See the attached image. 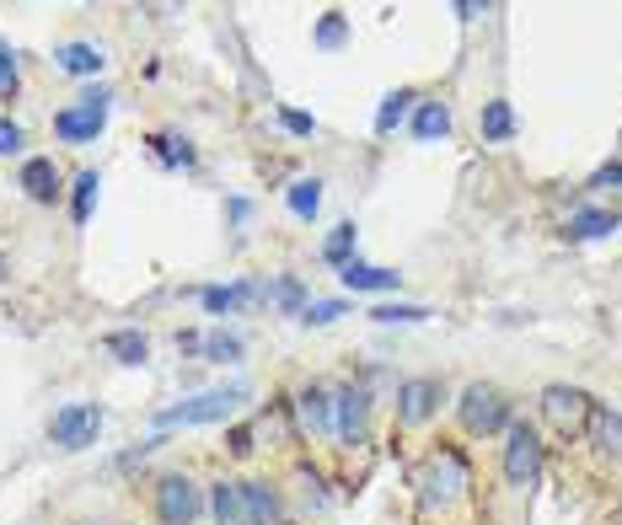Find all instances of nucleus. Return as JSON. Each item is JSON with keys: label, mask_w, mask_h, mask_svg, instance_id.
Wrapping results in <instances>:
<instances>
[{"label": "nucleus", "mask_w": 622, "mask_h": 525, "mask_svg": "<svg viewBox=\"0 0 622 525\" xmlns=\"http://www.w3.org/2000/svg\"><path fill=\"white\" fill-rule=\"evenodd\" d=\"M151 151H156L161 166H188V161H193V151H188L183 134H151Z\"/></svg>", "instance_id": "obj_26"}, {"label": "nucleus", "mask_w": 622, "mask_h": 525, "mask_svg": "<svg viewBox=\"0 0 622 525\" xmlns=\"http://www.w3.org/2000/svg\"><path fill=\"white\" fill-rule=\"evenodd\" d=\"M54 64H60L64 75H97V70L108 64V54H102L97 43H64L60 54H54Z\"/></svg>", "instance_id": "obj_17"}, {"label": "nucleus", "mask_w": 622, "mask_h": 525, "mask_svg": "<svg viewBox=\"0 0 622 525\" xmlns=\"http://www.w3.org/2000/svg\"><path fill=\"white\" fill-rule=\"evenodd\" d=\"M343 316V301H311L307 311H301V322H311V327H328V322H339Z\"/></svg>", "instance_id": "obj_32"}, {"label": "nucleus", "mask_w": 622, "mask_h": 525, "mask_svg": "<svg viewBox=\"0 0 622 525\" xmlns=\"http://www.w3.org/2000/svg\"><path fill=\"white\" fill-rule=\"evenodd\" d=\"M343 279V290H354V295H375V290H398L403 284V274H392V269H375V263H343L339 269Z\"/></svg>", "instance_id": "obj_12"}, {"label": "nucleus", "mask_w": 622, "mask_h": 525, "mask_svg": "<svg viewBox=\"0 0 622 525\" xmlns=\"http://www.w3.org/2000/svg\"><path fill=\"white\" fill-rule=\"evenodd\" d=\"M510 424H515V402L504 397L494 381H472L462 392V430L466 434H483L489 440V434H504Z\"/></svg>", "instance_id": "obj_3"}, {"label": "nucleus", "mask_w": 622, "mask_h": 525, "mask_svg": "<svg viewBox=\"0 0 622 525\" xmlns=\"http://www.w3.org/2000/svg\"><path fill=\"white\" fill-rule=\"evenodd\" d=\"M102 430V407L97 402H64L60 413L49 418V440L60 445V451H87Z\"/></svg>", "instance_id": "obj_6"}, {"label": "nucleus", "mask_w": 622, "mask_h": 525, "mask_svg": "<svg viewBox=\"0 0 622 525\" xmlns=\"http://www.w3.org/2000/svg\"><path fill=\"white\" fill-rule=\"evenodd\" d=\"M280 119H284V129H290V134H311V129H317L307 113H295V108H280Z\"/></svg>", "instance_id": "obj_35"}, {"label": "nucleus", "mask_w": 622, "mask_h": 525, "mask_svg": "<svg viewBox=\"0 0 622 525\" xmlns=\"http://www.w3.org/2000/svg\"><path fill=\"white\" fill-rule=\"evenodd\" d=\"M263 290L252 284V279H242V284H210V290H199V301H204V311L210 316H231V311H242L252 306Z\"/></svg>", "instance_id": "obj_11"}, {"label": "nucleus", "mask_w": 622, "mask_h": 525, "mask_svg": "<svg viewBox=\"0 0 622 525\" xmlns=\"http://www.w3.org/2000/svg\"><path fill=\"white\" fill-rule=\"evenodd\" d=\"M102 349H108V354H119V365H146V354H151L146 333H134V327H119V333H108V339H102Z\"/></svg>", "instance_id": "obj_19"}, {"label": "nucleus", "mask_w": 622, "mask_h": 525, "mask_svg": "<svg viewBox=\"0 0 622 525\" xmlns=\"http://www.w3.org/2000/svg\"><path fill=\"white\" fill-rule=\"evenodd\" d=\"M483 140H510L515 134V113H510V102L504 97H494V102H483Z\"/></svg>", "instance_id": "obj_24"}, {"label": "nucleus", "mask_w": 622, "mask_h": 525, "mask_svg": "<svg viewBox=\"0 0 622 525\" xmlns=\"http://www.w3.org/2000/svg\"><path fill=\"white\" fill-rule=\"evenodd\" d=\"M618 225H622V220H618Z\"/></svg>", "instance_id": "obj_38"}, {"label": "nucleus", "mask_w": 622, "mask_h": 525, "mask_svg": "<svg viewBox=\"0 0 622 525\" xmlns=\"http://www.w3.org/2000/svg\"><path fill=\"white\" fill-rule=\"evenodd\" d=\"M408 102H413V92H392L387 102H381V113H375V134H392V129L403 124V113H408Z\"/></svg>", "instance_id": "obj_27"}, {"label": "nucleus", "mask_w": 622, "mask_h": 525, "mask_svg": "<svg viewBox=\"0 0 622 525\" xmlns=\"http://www.w3.org/2000/svg\"><path fill=\"white\" fill-rule=\"evenodd\" d=\"M435 407H440V381L435 375H413V381L398 386V418H403V424H424Z\"/></svg>", "instance_id": "obj_10"}, {"label": "nucleus", "mask_w": 622, "mask_h": 525, "mask_svg": "<svg viewBox=\"0 0 622 525\" xmlns=\"http://www.w3.org/2000/svg\"><path fill=\"white\" fill-rule=\"evenodd\" d=\"M17 151H22V124L0 119V155H17Z\"/></svg>", "instance_id": "obj_34"}, {"label": "nucleus", "mask_w": 622, "mask_h": 525, "mask_svg": "<svg viewBox=\"0 0 622 525\" xmlns=\"http://www.w3.org/2000/svg\"><path fill=\"white\" fill-rule=\"evenodd\" d=\"M295 413H301V424L317 434H328L333 430V397L311 381V386H301V397H295Z\"/></svg>", "instance_id": "obj_15"}, {"label": "nucleus", "mask_w": 622, "mask_h": 525, "mask_svg": "<svg viewBox=\"0 0 622 525\" xmlns=\"http://www.w3.org/2000/svg\"><path fill=\"white\" fill-rule=\"evenodd\" d=\"M199 354H204V360H215V365H225V360H242V339H237V333H210Z\"/></svg>", "instance_id": "obj_28"}, {"label": "nucleus", "mask_w": 622, "mask_h": 525, "mask_svg": "<svg viewBox=\"0 0 622 525\" xmlns=\"http://www.w3.org/2000/svg\"><path fill=\"white\" fill-rule=\"evenodd\" d=\"M339 43H343V11H328L317 22V49H339Z\"/></svg>", "instance_id": "obj_31"}, {"label": "nucleus", "mask_w": 622, "mask_h": 525, "mask_svg": "<svg viewBox=\"0 0 622 525\" xmlns=\"http://www.w3.org/2000/svg\"><path fill=\"white\" fill-rule=\"evenodd\" d=\"M606 183H622V166H618V161H612V166H601V172L591 178V188H606Z\"/></svg>", "instance_id": "obj_36"}, {"label": "nucleus", "mask_w": 622, "mask_h": 525, "mask_svg": "<svg viewBox=\"0 0 622 525\" xmlns=\"http://www.w3.org/2000/svg\"><path fill=\"white\" fill-rule=\"evenodd\" d=\"M22 188H28L32 204H54V193H60V166H54L49 155L22 161Z\"/></svg>", "instance_id": "obj_13"}, {"label": "nucleus", "mask_w": 622, "mask_h": 525, "mask_svg": "<svg viewBox=\"0 0 622 525\" xmlns=\"http://www.w3.org/2000/svg\"><path fill=\"white\" fill-rule=\"evenodd\" d=\"M591 430H595V445H601L612 462H622V413H612V407H595Z\"/></svg>", "instance_id": "obj_20"}, {"label": "nucleus", "mask_w": 622, "mask_h": 525, "mask_svg": "<svg viewBox=\"0 0 622 525\" xmlns=\"http://www.w3.org/2000/svg\"><path fill=\"white\" fill-rule=\"evenodd\" d=\"M199 509H204V498H199V483H193V477L167 472V477L156 483V521L161 525H193Z\"/></svg>", "instance_id": "obj_5"}, {"label": "nucleus", "mask_w": 622, "mask_h": 525, "mask_svg": "<svg viewBox=\"0 0 622 525\" xmlns=\"http://www.w3.org/2000/svg\"><path fill=\"white\" fill-rule=\"evenodd\" d=\"M445 134H451V108H445V102H419V113H413V140L435 145Z\"/></svg>", "instance_id": "obj_16"}, {"label": "nucleus", "mask_w": 622, "mask_h": 525, "mask_svg": "<svg viewBox=\"0 0 622 525\" xmlns=\"http://www.w3.org/2000/svg\"><path fill=\"white\" fill-rule=\"evenodd\" d=\"M536 472H542V440H536L531 424L515 418V424L504 430V483H510V488H531Z\"/></svg>", "instance_id": "obj_4"}, {"label": "nucleus", "mask_w": 622, "mask_h": 525, "mask_svg": "<svg viewBox=\"0 0 622 525\" xmlns=\"http://www.w3.org/2000/svg\"><path fill=\"white\" fill-rule=\"evenodd\" d=\"M274 301H280L284 311H307V290H301V279L284 274L280 284H274Z\"/></svg>", "instance_id": "obj_30"}, {"label": "nucleus", "mask_w": 622, "mask_h": 525, "mask_svg": "<svg viewBox=\"0 0 622 525\" xmlns=\"http://www.w3.org/2000/svg\"><path fill=\"white\" fill-rule=\"evenodd\" d=\"M542 413H548V424H553V430L574 440V434L591 424L595 402L585 397L580 386H548V392H542Z\"/></svg>", "instance_id": "obj_9"}, {"label": "nucleus", "mask_w": 622, "mask_h": 525, "mask_svg": "<svg viewBox=\"0 0 622 525\" xmlns=\"http://www.w3.org/2000/svg\"><path fill=\"white\" fill-rule=\"evenodd\" d=\"M333 430H339V440L349 451L371 440V392H365V386L349 381V386L333 392Z\"/></svg>", "instance_id": "obj_8"}, {"label": "nucleus", "mask_w": 622, "mask_h": 525, "mask_svg": "<svg viewBox=\"0 0 622 525\" xmlns=\"http://www.w3.org/2000/svg\"><path fill=\"white\" fill-rule=\"evenodd\" d=\"M284 199H290L295 220H311L322 210V178H295V183L284 188Z\"/></svg>", "instance_id": "obj_21"}, {"label": "nucleus", "mask_w": 622, "mask_h": 525, "mask_svg": "<svg viewBox=\"0 0 622 525\" xmlns=\"http://www.w3.org/2000/svg\"><path fill=\"white\" fill-rule=\"evenodd\" d=\"M22 87V70H17V54H11V43H0V102H11Z\"/></svg>", "instance_id": "obj_29"}, {"label": "nucleus", "mask_w": 622, "mask_h": 525, "mask_svg": "<svg viewBox=\"0 0 622 525\" xmlns=\"http://www.w3.org/2000/svg\"><path fill=\"white\" fill-rule=\"evenodd\" d=\"M231 451H237V456H252V430H237V434H231Z\"/></svg>", "instance_id": "obj_37"}, {"label": "nucleus", "mask_w": 622, "mask_h": 525, "mask_svg": "<svg viewBox=\"0 0 622 525\" xmlns=\"http://www.w3.org/2000/svg\"><path fill=\"white\" fill-rule=\"evenodd\" d=\"M97 188H102V178H97L92 166L76 178V199H70V215H76V225H87L92 220V199H97Z\"/></svg>", "instance_id": "obj_25"}, {"label": "nucleus", "mask_w": 622, "mask_h": 525, "mask_svg": "<svg viewBox=\"0 0 622 525\" xmlns=\"http://www.w3.org/2000/svg\"><path fill=\"white\" fill-rule=\"evenodd\" d=\"M248 494V509H252V525H284V509H280V494L269 483H242Z\"/></svg>", "instance_id": "obj_18"}, {"label": "nucleus", "mask_w": 622, "mask_h": 525, "mask_svg": "<svg viewBox=\"0 0 622 525\" xmlns=\"http://www.w3.org/2000/svg\"><path fill=\"white\" fill-rule=\"evenodd\" d=\"M371 316H375V322H424L430 311H424V306H375Z\"/></svg>", "instance_id": "obj_33"}, {"label": "nucleus", "mask_w": 622, "mask_h": 525, "mask_svg": "<svg viewBox=\"0 0 622 525\" xmlns=\"http://www.w3.org/2000/svg\"><path fill=\"white\" fill-rule=\"evenodd\" d=\"M248 397V386H215V392H199V397L178 402V407H161L156 413V430H188V424H225L237 413V402Z\"/></svg>", "instance_id": "obj_2"}, {"label": "nucleus", "mask_w": 622, "mask_h": 525, "mask_svg": "<svg viewBox=\"0 0 622 525\" xmlns=\"http://www.w3.org/2000/svg\"><path fill=\"white\" fill-rule=\"evenodd\" d=\"M210 504H215V525H252V509H248V494H242V483L220 477L215 488H210Z\"/></svg>", "instance_id": "obj_14"}, {"label": "nucleus", "mask_w": 622, "mask_h": 525, "mask_svg": "<svg viewBox=\"0 0 622 525\" xmlns=\"http://www.w3.org/2000/svg\"><path fill=\"white\" fill-rule=\"evenodd\" d=\"M354 242H360L354 220H343V225H333V236L322 242V263H333V269H343V263H354Z\"/></svg>", "instance_id": "obj_23"}, {"label": "nucleus", "mask_w": 622, "mask_h": 525, "mask_svg": "<svg viewBox=\"0 0 622 525\" xmlns=\"http://www.w3.org/2000/svg\"><path fill=\"white\" fill-rule=\"evenodd\" d=\"M612 231H618V215H606V210H580V215L569 220L574 242H595V236H612Z\"/></svg>", "instance_id": "obj_22"}, {"label": "nucleus", "mask_w": 622, "mask_h": 525, "mask_svg": "<svg viewBox=\"0 0 622 525\" xmlns=\"http://www.w3.org/2000/svg\"><path fill=\"white\" fill-rule=\"evenodd\" d=\"M413 488L424 494V504H451V498H462L472 488V466H466L457 445H435L413 472Z\"/></svg>", "instance_id": "obj_1"}, {"label": "nucleus", "mask_w": 622, "mask_h": 525, "mask_svg": "<svg viewBox=\"0 0 622 525\" xmlns=\"http://www.w3.org/2000/svg\"><path fill=\"white\" fill-rule=\"evenodd\" d=\"M108 102H113L108 92H87L76 108H60V113H54V134H60L64 145L97 140V134H102V124H108Z\"/></svg>", "instance_id": "obj_7"}]
</instances>
